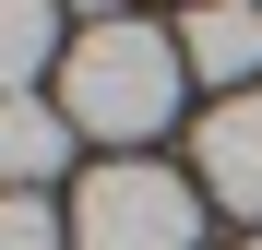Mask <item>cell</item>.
I'll use <instances>...</instances> for the list:
<instances>
[{"instance_id": "ba28073f", "label": "cell", "mask_w": 262, "mask_h": 250, "mask_svg": "<svg viewBox=\"0 0 262 250\" xmlns=\"http://www.w3.org/2000/svg\"><path fill=\"white\" fill-rule=\"evenodd\" d=\"M250 250H262V238H250Z\"/></svg>"}, {"instance_id": "7a4b0ae2", "label": "cell", "mask_w": 262, "mask_h": 250, "mask_svg": "<svg viewBox=\"0 0 262 250\" xmlns=\"http://www.w3.org/2000/svg\"><path fill=\"white\" fill-rule=\"evenodd\" d=\"M72 250H203V191L155 155H107L72 191Z\"/></svg>"}, {"instance_id": "3957f363", "label": "cell", "mask_w": 262, "mask_h": 250, "mask_svg": "<svg viewBox=\"0 0 262 250\" xmlns=\"http://www.w3.org/2000/svg\"><path fill=\"white\" fill-rule=\"evenodd\" d=\"M203 155V191L227 202V215H262V96H214V119L191 131Z\"/></svg>"}, {"instance_id": "5b68a950", "label": "cell", "mask_w": 262, "mask_h": 250, "mask_svg": "<svg viewBox=\"0 0 262 250\" xmlns=\"http://www.w3.org/2000/svg\"><path fill=\"white\" fill-rule=\"evenodd\" d=\"M179 60L203 72V83H227V96H262V12H191L179 24Z\"/></svg>"}, {"instance_id": "6da1fadb", "label": "cell", "mask_w": 262, "mask_h": 250, "mask_svg": "<svg viewBox=\"0 0 262 250\" xmlns=\"http://www.w3.org/2000/svg\"><path fill=\"white\" fill-rule=\"evenodd\" d=\"M179 36L167 24H131V12H96V24H72V48H60V119L83 143H155L167 131V107H179Z\"/></svg>"}, {"instance_id": "8992f818", "label": "cell", "mask_w": 262, "mask_h": 250, "mask_svg": "<svg viewBox=\"0 0 262 250\" xmlns=\"http://www.w3.org/2000/svg\"><path fill=\"white\" fill-rule=\"evenodd\" d=\"M60 48H72V36H60V12H36V0H0V96H24V83L48 72Z\"/></svg>"}, {"instance_id": "52a82bcc", "label": "cell", "mask_w": 262, "mask_h": 250, "mask_svg": "<svg viewBox=\"0 0 262 250\" xmlns=\"http://www.w3.org/2000/svg\"><path fill=\"white\" fill-rule=\"evenodd\" d=\"M0 250H72V215H48L36 191H0Z\"/></svg>"}, {"instance_id": "277c9868", "label": "cell", "mask_w": 262, "mask_h": 250, "mask_svg": "<svg viewBox=\"0 0 262 250\" xmlns=\"http://www.w3.org/2000/svg\"><path fill=\"white\" fill-rule=\"evenodd\" d=\"M72 119L48 107V96H0V179H12V191H48L60 179V167H72Z\"/></svg>"}]
</instances>
